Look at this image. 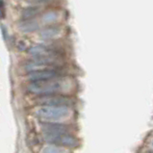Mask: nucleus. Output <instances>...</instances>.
<instances>
[{"instance_id":"13","label":"nucleus","mask_w":153,"mask_h":153,"mask_svg":"<svg viewBox=\"0 0 153 153\" xmlns=\"http://www.w3.org/2000/svg\"><path fill=\"white\" fill-rule=\"evenodd\" d=\"M42 153H62V151H61V149L58 147L50 146L45 147V149H43Z\"/></svg>"},{"instance_id":"2","label":"nucleus","mask_w":153,"mask_h":153,"mask_svg":"<svg viewBox=\"0 0 153 153\" xmlns=\"http://www.w3.org/2000/svg\"><path fill=\"white\" fill-rule=\"evenodd\" d=\"M23 68L28 73L45 71V69L59 68L58 58H33L23 65Z\"/></svg>"},{"instance_id":"9","label":"nucleus","mask_w":153,"mask_h":153,"mask_svg":"<svg viewBox=\"0 0 153 153\" xmlns=\"http://www.w3.org/2000/svg\"><path fill=\"white\" fill-rule=\"evenodd\" d=\"M60 27L59 26H49V27H46L40 32V37L42 40H50V39H53L56 36H58L60 34Z\"/></svg>"},{"instance_id":"17","label":"nucleus","mask_w":153,"mask_h":153,"mask_svg":"<svg viewBox=\"0 0 153 153\" xmlns=\"http://www.w3.org/2000/svg\"><path fill=\"white\" fill-rule=\"evenodd\" d=\"M147 153H151V152H147Z\"/></svg>"},{"instance_id":"14","label":"nucleus","mask_w":153,"mask_h":153,"mask_svg":"<svg viewBox=\"0 0 153 153\" xmlns=\"http://www.w3.org/2000/svg\"><path fill=\"white\" fill-rule=\"evenodd\" d=\"M17 48H19V50H25L26 49V43L24 41H19V42H17Z\"/></svg>"},{"instance_id":"16","label":"nucleus","mask_w":153,"mask_h":153,"mask_svg":"<svg viewBox=\"0 0 153 153\" xmlns=\"http://www.w3.org/2000/svg\"><path fill=\"white\" fill-rule=\"evenodd\" d=\"M152 146H153V142H152Z\"/></svg>"},{"instance_id":"10","label":"nucleus","mask_w":153,"mask_h":153,"mask_svg":"<svg viewBox=\"0 0 153 153\" xmlns=\"http://www.w3.org/2000/svg\"><path fill=\"white\" fill-rule=\"evenodd\" d=\"M19 29L21 32H24V33L34 32V31H36V30L39 29V23L36 22V21L32 20V19L23 20L22 22L19 23Z\"/></svg>"},{"instance_id":"5","label":"nucleus","mask_w":153,"mask_h":153,"mask_svg":"<svg viewBox=\"0 0 153 153\" xmlns=\"http://www.w3.org/2000/svg\"><path fill=\"white\" fill-rule=\"evenodd\" d=\"M28 53L34 58H58L60 51L55 46L45 45H36L30 47Z\"/></svg>"},{"instance_id":"4","label":"nucleus","mask_w":153,"mask_h":153,"mask_svg":"<svg viewBox=\"0 0 153 153\" xmlns=\"http://www.w3.org/2000/svg\"><path fill=\"white\" fill-rule=\"evenodd\" d=\"M37 103L42 106H53V107H67L72 103L71 99L64 95L48 94L42 95L37 98Z\"/></svg>"},{"instance_id":"12","label":"nucleus","mask_w":153,"mask_h":153,"mask_svg":"<svg viewBox=\"0 0 153 153\" xmlns=\"http://www.w3.org/2000/svg\"><path fill=\"white\" fill-rule=\"evenodd\" d=\"M58 13L55 12V11H49L45 13V15L42 16V20L45 23H52L54 22V21H56L57 19H58Z\"/></svg>"},{"instance_id":"11","label":"nucleus","mask_w":153,"mask_h":153,"mask_svg":"<svg viewBox=\"0 0 153 153\" xmlns=\"http://www.w3.org/2000/svg\"><path fill=\"white\" fill-rule=\"evenodd\" d=\"M40 13V9L37 7H27L21 13V16H22L23 20L32 19L33 17Z\"/></svg>"},{"instance_id":"6","label":"nucleus","mask_w":153,"mask_h":153,"mask_svg":"<svg viewBox=\"0 0 153 153\" xmlns=\"http://www.w3.org/2000/svg\"><path fill=\"white\" fill-rule=\"evenodd\" d=\"M45 139L46 142L60 146L75 147L78 145L77 139L68 133L55 135V136H45Z\"/></svg>"},{"instance_id":"3","label":"nucleus","mask_w":153,"mask_h":153,"mask_svg":"<svg viewBox=\"0 0 153 153\" xmlns=\"http://www.w3.org/2000/svg\"><path fill=\"white\" fill-rule=\"evenodd\" d=\"M69 115V110L67 107L42 106L36 111V116L39 119L48 121L60 120L65 119Z\"/></svg>"},{"instance_id":"7","label":"nucleus","mask_w":153,"mask_h":153,"mask_svg":"<svg viewBox=\"0 0 153 153\" xmlns=\"http://www.w3.org/2000/svg\"><path fill=\"white\" fill-rule=\"evenodd\" d=\"M62 75V72L59 71V68H52V69H45V71H39L28 73L27 78L31 82L36 81H43V80H50L54 78H59Z\"/></svg>"},{"instance_id":"15","label":"nucleus","mask_w":153,"mask_h":153,"mask_svg":"<svg viewBox=\"0 0 153 153\" xmlns=\"http://www.w3.org/2000/svg\"><path fill=\"white\" fill-rule=\"evenodd\" d=\"M34 1L39 2V3H42V2H46V1H48V0H34Z\"/></svg>"},{"instance_id":"1","label":"nucleus","mask_w":153,"mask_h":153,"mask_svg":"<svg viewBox=\"0 0 153 153\" xmlns=\"http://www.w3.org/2000/svg\"><path fill=\"white\" fill-rule=\"evenodd\" d=\"M68 87V84L64 78H54L50 80L31 82L28 85L27 89L30 93L42 95L55 94L60 91H63Z\"/></svg>"},{"instance_id":"8","label":"nucleus","mask_w":153,"mask_h":153,"mask_svg":"<svg viewBox=\"0 0 153 153\" xmlns=\"http://www.w3.org/2000/svg\"><path fill=\"white\" fill-rule=\"evenodd\" d=\"M41 128L45 136H55L60 134H67L68 127L64 123L57 122H41Z\"/></svg>"}]
</instances>
